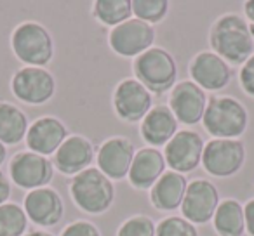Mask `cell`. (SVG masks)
I'll list each match as a JSON object with an SVG mask.
<instances>
[{
    "instance_id": "6da1fadb",
    "label": "cell",
    "mask_w": 254,
    "mask_h": 236,
    "mask_svg": "<svg viewBox=\"0 0 254 236\" xmlns=\"http://www.w3.org/2000/svg\"><path fill=\"white\" fill-rule=\"evenodd\" d=\"M209 42L223 61L228 64H244L254 49V39L249 25L239 14H225L218 18L209 32Z\"/></svg>"
},
{
    "instance_id": "7a4b0ae2",
    "label": "cell",
    "mask_w": 254,
    "mask_h": 236,
    "mask_svg": "<svg viewBox=\"0 0 254 236\" xmlns=\"http://www.w3.org/2000/svg\"><path fill=\"white\" fill-rule=\"evenodd\" d=\"M247 109L230 95L211 97L205 106L202 124L216 139H237L247 129Z\"/></svg>"
},
{
    "instance_id": "3957f363",
    "label": "cell",
    "mask_w": 254,
    "mask_h": 236,
    "mask_svg": "<svg viewBox=\"0 0 254 236\" xmlns=\"http://www.w3.org/2000/svg\"><path fill=\"white\" fill-rule=\"evenodd\" d=\"M70 196L80 210L87 214H103L113 203V184L99 169L89 167L73 176L70 183Z\"/></svg>"
},
{
    "instance_id": "277c9868",
    "label": "cell",
    "mask_w": 254,
    "mask_h": 236,
    "mask_svg": "<svg viewBox=\"0 0 254 236\" xmlns=\"http://www.w3.org/2000/svg\"><path fill=\"white\" fill-rule=\"evenodd\" d=\"M132 71L136 80L155 94L167 92L171 87H174L178 78L176 61L162 47H152L139 54L132 63Z\"/></svg>"
},
{
    "instance_id": "5b68a950",
    "label": "cell",
    "mask_w": 254,
    "mask_h": 236,
    "mask_svg": "<svg viewBox=\"0 0 254 236\" xmlns=\"http://www.w3.org/2000/svg\"><path fill=\"white\" fill-rule=\"evenodd\" d=\"M11 46L16 57L28 66L44 68L54 56L53 37L35 21H25L16 26L11 35Z\"/></svg>"
},
{
    "instance_id": "8992f818",
    "label": "cell",
    "mask_w": 254,
    "mask_h": 236,
    "mask_svg": "<svg viewBox=\"0 0 254 236\" xmlns=\"http://www.w3.org/2000/svg\"><path fill=\"white\" fill-rule=\"evenodd\" d=\"M246 148L239 139H212L204 146L202 165L214 177H230L242 169Z\"/></svg>"
},
{
    "instance_id": "52a82bcc",
    "label": "cell",
    "mask_w": 254,
    "mask_h": 236,
    "mask_svg": "<svg viewBox=\"0 0 254 236\" xmlns=\"http://www.w3.org/2000/svg\"><path fill=\"white\" fill-rule=\"evenodd\" d=\"M155 42V28L141 19L131 18L112 28L108 44L113 52L124 57H138L145 50L152 49Z\"/></svg>"
},
{
    "instance_id": "ba28073f",
    "label": "cell",
    "mask_w": 254,
    "mask_h": 236,
    "mask_svg": "<svg viewBox=\"0 0 254 236\" xmlns=\"http://www.w3.org/2000/svg\"><path fill=\"white\" fill-rule=\"evenodd\" d=\"M113 108L120 120L141 122L153 108L152 92L136 78H124L113 92Z\"/></svg>"
},
{
    "instance_id": "9c48e42d",
    "label": "cell",
    "mask_w": 254,
    "mask_h": 236,
    "mask_svg": "<svg viewBox=\"0 0 254 236\" xmlns=\"http://www.w3.org/2000/svg\"><path fill=\"white\" fill-rule=\"evenodd\" d=\"M12 94L26 104H44L56 92V80L46 70L39 66H25L11 80Z\"/></svg>"
},
{
    "instance_id": "30bf717a",
    "label": "cell",
    "mask_w": 254,
    "mask_h": 236,
    "mask_svg": "<svg viewBox=\"0 0 254 236\" xmlns=\"http://www.w3.org/2000/svg\"><path fill=\"white\" fill-rule=\"evenodd\" d=\"M9 172L16 186L30 191L46 188L54 176L53 163L46 156L37 155L33 151H21L12 156Z\"/></svg>"
},
{
    "instance_id": "8fae6325",
    "label": "cell",
    "mask_w": 254,
    "mask_h": 236,
    "mask_svg": "<svg viewBox=\"0 0 254 236\" xmlns=\"http://www.w3.org/2000/svg\"><path fill=\"white\" fill-rule=\"evenodd\" d=\"M204 141L193 131H178L174 138L166 144L164 158L173 172L187 174L195 170L202 163Z\"/></svg>"
},
{
    "instance_id": "7c38bea8",
    "label": "cell",
    "mask_w": 254,
    "mask_h": 236,
    "mask_svg": "<svg viewBox=\"0 0 254 236\" xmlns=\"http://www.w3.org/2000/svg\"><path fill=\"white\" fill-rule=\"evenodd\" d=\"M219 205V193L212 183L205 179H197L188 184L185 193L181 212L183 219L191 224H205L214 217V212Z\"/></svg>"
},
{
    "instance_id": "4fadbf2b",
    "label": "cell",
    "mask_w": 254,
    "mask_h": 236,
    "mask_svg": "<svg viewBox=\"0 0 254 236\" xmlns=\"http://www.w3.org/2000/svg\"><path fill=\"white\" fill-rule=\"evenodd\" d=\"M207 106L205 92L193 80H183L176 84L169 95V109L176 120L185 125H195L202 120Z\"/></svg>"
},
{
    "instance_id": "5bb4252c",
    "label": "cell",
    "mask_w": 254,
    "mask_h": 236,
    "mask_svg": "<svg viewBox=\"0 0 254 236\" xmlns=\"http://www.w3.org/2000/svg\"><path fill=\"white\" fill-rule=\"evenodd\" d=\"M134 144L126 138L106 139L96 155L98 169L110 181H120L129 174L134 160Z\"/></svg>"
},
{
    "instance_id": "9a60e30c",
    "label": "cell",
    "mask_w": 254,
    "mask_h": 236,
    "mask_svg": "<svg viewBox=\"0 0 254 236\" xmlns=\"http://www.w3.org/2000/svg\"><path fill=\"white\" fill-rule=\"evenodd\" d=\"M190 77L202 91H221L232 80V70L226 61L211 50L198 52L190 61Z\"/></svg>"
},
{
    "instance_id": "2e32d148",
    "label": "cell",
    "mask_w": 254,
    "mask_h": 236,
    "mask_svg": "<svg viewBox=\"0 0 254 236\" xmlns=\"http://www.w3.org/2000/svg\"><path fill=\"white\" fill-rule=\"evenodd\" d=\"M23 210H25L26 217H30V221L35 222L37 226L51 228L63 219L64 205L58 191L46 186L30 191L26 194Z\"/></svg>"
},
{
    "instance_id": "e0dca14e",
    "label": "cell",
    "mask_w": 254,
    "mask_h": 236,
    "mask_svg": "<svg viewBox=\"0 0 254 236\" xmlns=\"http://www.w3.org/2000/svg\"><path fill=\"white\" fill-rule=\"evenodd\" d=\"M68 138V131L63 122L54 116H42L37 118L26 132V146L30 151L37 155L49 156L58 151L64 139Z\"/></svg>"
},
{
    "instance_id": "ac0fdd59",
    "label": "cell",
    "mask_w": 254,
    "mask_h": 236,
    "mask_svg": "<svg viewBox=\"0 0 254 236\" xmlns=\"http://www.w3.org/2000/svg\"><path fill=\"white\" fill-rule=\"evenodd\" d=\"M94 160V146L84 136H68L54 153V165L64 176H77Z\"/></svg>"
},
{
    "instance_id": "d6986e66",
    "label": "cell",
    "mask_w": 254,
    "mask_h": 236,
    "mask_svg": "<svg viewBox=\"0 0 254 236\" xmlns=\"http://www.w3.org/2000/svg\"><path fill=\"white\" fill-rule=\"evenodd\" d=\"M166 158L157 148H141L136 151L129 169V183L136 189H150L166 170Z\"/></svg>"
},
{
    "instance_id": "ffe728a7",
    "label": "cell",
    "mask_w": 254,
    "mask_h": 236,
    "mask_svg": "<svg viewBox=\"0 0 254 236\" xmlns=\"http://www.w3.org/2000/svg\"><path fill=\"white\" fill-rule=\"evenodd\" d=\"M178 132V120L167 106H153L141 120V136L152 148L166 146Z\"/></svg>"
},
{
    "instance_id": "44dd1931",
    "label": "cell",
    "mask_w": 254,
    "mask_h": 236,
    "mask_svg": "<svg viewBox=\"0 0 254 236\" xmlns=\"http://www.w3.org/2000/svg\"><path fill=\"white\" fill-rule=\"evenodd\" d=\"M188 181L183 174L178 172H164L150 189V200L153 207L162 212L176 210L183 203L185 193H187Z\"/></svg>"
},
{
    "instance_id": "7402d4cb",
    "label": "cell",
    "mask_w": 254,
    "mask_h": 236,
    "mask_svg": "<svg viewBox=\"0 0 254 236\" xmlns=\"http://www.w3.org/2000/svg\"><path fill=\"white\" fill-rule=\"evenodd\" d=\"M212 224L219 236H242L246 231L244 207L232 198L219 201L212 217Z\"/></svg>"
},
{
    "instance_id": "603a6c76",
    "label": "cell",
    "mask_w": 254,
    "mask_h": 236,
    "mask_svg": "<svg viewBox=\"0 0 254 236\" xmlns=\"http://www.w3.org/2000/svg\"><path fill=\"white\" fill-rule=\"evenodd\" d=\"M28 118L11 102H0V142L2 144H18L26 138Z\"/></svg>"
},
{
    "instance_id": "cb8c5ba5",
    "label": "cell",
    "mask_w": 254,
    "mask_h": 236,
    "mask_svg": "<svg viewBox=\"0 0 254 236\" xmlns=\"http://www.w3.org/2000/svg\"><path fill=\"white\" fill-rule=\"evenodd\" d=\"M92 14L99 23L115 28L120 23L131 19V0H96L92 4Z\"/></svg>"
},
{
    "instance_id": "d4e9b609",
    "label": "cell",
    "mask_w": 254,
    "mask_h": 236,
    "mask_svg": "<svg viewBox=\"0 0 254 236\" xmlns=\"http://www.w3.org/2000/svg\"><path fill=\"white\" fill-rule=\"evenodd\" d=\"M26 226H28V217L19 205H0V236H23Z\"/></svg>"
},
{
    "instance_id": "484cf974",
    "label": "cell",
    "mask_w": 254,
    "mask_h": 236,
    "mask_svg": "<svg viewBox=\"0 0 254 236\" xmlns=\"http://www.w3.org/2000/svg\"><path fill=\"white\" fill-rule=\"evenodd\" d=\"M132 14L136 19L148 23H160L169 12V2L167 0H132Z\"/></svg>"
},
{
    "instance_id": "4316f807",
    "label": "cell",
    "mask_w": 254,
    "mask_h": 236,
    "mask_svg": "<svg viewBox=\"0 0 254 236\" xmlns=\"http://www.w3.org/2000/svg\"><path fill=\"white\" fill-rule=\"evenodd\" d=\"M155 236H198V231L183 217H166L155 228Z\"/></svg>"
},
{
    "instance_id": "83f0119b",
    "label": "cell",
    "mask_w": 254,
    "mask_h": 236,
    "mask_svg": "<svg viewBox=\"0 0 254 236\" xmlns=\"http://www.w3.org/2000/svg\"><path fill=\"white\" fill-rule=\"evenodd\" d=\"M117 236H155V224L146 215H132L120 226Z\"/></svg>"
},
{
    "instance_id": "f1b7e54d",
    "label": "cell",
    "mask_w": 254,
    "mask_h": 236,
    "mask_svg": "<svg viewBox=\"0 0 254 236\" xmlns=\"http://www.w3.org/2000/svg\"><path fill=\"white\" fill-rule=\"evenodd\" d=\"M61 236H101V233L98 231V228L92 222L75 221L63 229Z\"/></svg>"
},
{
    "instance_id": "f546056e",
    "label": "cell",
    "mask_w": 254,
    "mask_h": 236,
    "mask_svg": "<svg viewBox=\"0 0 254 236\" xmlns=\"http://www.w3.org/2000/svg\"><path fill=\"white\" fill-rule=\"evenodd\" d=\"M240 87L244 89V92L254 97V54L242 64L239 73Z\"/></svg>"
},
{
    "instance_id": "4dcf8cb0",
    "label": "cell",
    "mask_w": 254,
    "mask_h": 236,
    "mask_svg": "<svg viewBox=\"0 0 254 236\" xmlns=\"http://www.w3.org/2000/svg\"><path fill=\"white\" fill-rule=\"evenodd\" d=\"M244 217H246V231L249 233V236H254V198L244 207Z\"/></svg>"
},
{
    "instance_id": "1f68e13d",
    "label": "cell",
    "mask_w": 254,
    "mask_h": 236,
    "mask_svg": "<svg viewBox=\"0 0 254 236\" xmlns=\"http://www.w3.org/2000/svg\"><path fill=\"white\" fill-rule=\"evenodd\" d=\"M9 196H11V184H9V179L0 170V205H4L9 200Z\"/></svg>"
},
{
    "instance_id": "d6a6232c",
    "label": "cell",
    "mask_w": 254,
    "mask_h": 236,
    "mask_svg": "<svg viewBox=\"0 0 254 236\" xmlns=\"http://www.w3.org/2000/svg\"><path fill=\"white\" fill-rule=\"evenodd\" d=\"M244 12H246V18L254 25V0H247L244 4Z\"/></svg>"
},
{
    "instance_id": "836d02e7",
    "label": "cell",
    "mask_w": 254,
    "mask_h": 236,
    "mask_svg": "<svg viewBox=\"0 0 254 236\" xmlns=\"http://www.w3.org/2000/svg\"><path fill=\"white\" fill-rule=\"evenodd\" d=\"M5 156H7V149H5V144H2V142H0V165L4 163Z\"/></svg>"
},
{
    "instance_id": "e575fe53",
    "label": "cell",
    "mask_w": 254,
    "mask_h": 236,
    "mask_svg": "<svg viewBox=\"0 0 254 236\" xmlns=\"http://www.w3.org/2000/svg\"><path fill=\"white\" fill-rule=\"evenodd\" d=\"M25 236H53V235H51V233H46V231H32Z\"/></svg>"
},
{
    "instance_id": "d590c367",
    "label": "cell",
    "mask_w": 254,
    "mask_h": 236,
    "mask_svg": "<svg viewBox=\"0 0 254 236\" xmlns=\"http://www.w3.org/2000/svg\"><path fill=\"white\" fill-rule=\"evenodd\" d=\"M249 30H251V35H253V39H254V25H251Z\"/></svg>"
}]
</instances>
